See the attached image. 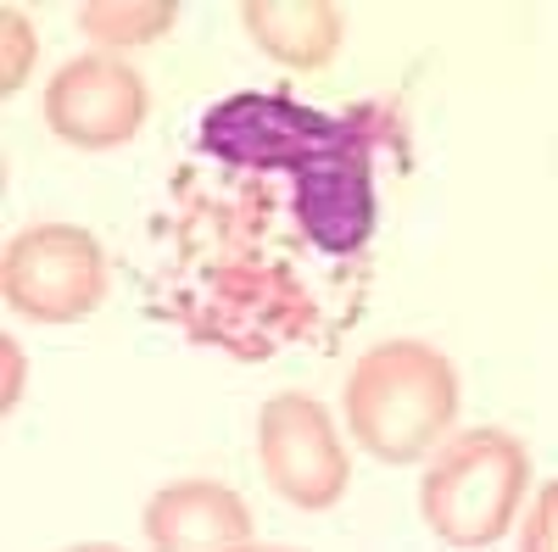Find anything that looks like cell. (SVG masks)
Masks as SVG:
<instances>
[{"instance_id":"obj_4","label":"cell","mask_w":558,"mask_h":552,"mask_svg":"<svg viewBox=\"0 0 558 552\" xmlns=\"http://www.w3.org/2000/svg\"><path fill=\"white\" fill-rule=\"evenodd\" d=\"M7 302L39 324H73L107 291V257L84 229H28L7 246Z\"/></svg>"},{"instance_id":"obj_7","label":"cell","mask_w":558,"mask_h":552,"mask_svg":"<svg viewBox=\"0 0 558 552\" xmlns=\"http://www.w3.org/2000/svg\"><path fill=\"white\" fill-rule=\"evenodd\" d=\"M146 536L157 547H246L252 514L229 486L179 480L146 508Z\"/></svg>"},{"instance_id":"obj_9","label":"cell","mask_w":558,"mask_h":552,"mask_svg":"<svg viewBox=\"0 0 558 552\" xmlns=\"http://www.w3.org/2000/svg\"><path fill=\"white\" fill-rule=\"evenodd\" d=\"M173 23V0H151V7H84V28L101 34V39H118V45H134V39H151Z\"/></svg>"},{"instance_id":"obj_6","label":"cell","mask_w":558,"mask_h":552,"mask_svg":"<svg viewBox=\"0 0 558 552\" xmlns=\"http://www.w3.org/2000/svg\"><path fill=\"white\" fill-rule=\"evenodd\" d=\"M45 118L73 146H123L146 123V78L112 57H78L45 89Z\"/></svg>"},{"instance_id":"obj_8","label":"cell","mask_w":558,"mask_h":552,"mask_svg":"<svg viewBox=\"0 0 558 552\" xmlns=\"http://www.w3.org/2000/svg\"><path fill=\"white\" fill-rule=\"evenodd\" d=\"M246 28L268 57H279L286 68H324L341 39V17L324 0H302V7H274V0H252L246 7Z\"/></svg>"},{"instance_id":"obj_3","label":"cell","mask_w":558,"mask_h":552,"mask_svg":"<svg viewBox=\"0 0 558 552\" xmlns=\"http://www.w3.org/2000/svg\"><path fill=\"white\" fill-rule=\"evenodd\" d=\"M525 491V452L502 430H475L441 452L425 480V519L458 547L497 541Z\"/></svg>"},{"instance_id":"obj_10","label":"cell","mask_w":558,"mask_h":552,"mask_svg":"<svg viewBox=\"0 0 558 552\" xmlns=\"http://www.w3.org/2000/svg\"><path fill=\"white\" fill-rule=\"evenodd\" d=\"M28 78V23L17 17V12H7V89H17Z\"/></svg>"},{"instance_id":"obj_2","label":"cell","mask_w":558,"mask_h":552,"mask_svg":"<svg viewBox=\"0 0 558 552\" xmlns=\"http://www.w3.org/2000/svg\"><path fill=\"white\" fill-rule=\"evenodd\" d=\"M452 413H458V375L441 352L418 341H386L352 368L347 385L352 436L386 464L425 457L452 425Z\"/></svg>"},{"instance_id":"obj_1","label":"cell","mask_w":558,"mask_h":552,"mask_svg":"<svg viewBox=\"0 0 558 552\" xmlns=\"http://www.w3.org/2000/svg\"><path fill=\"white\" fill-rule=\"evenodd\" d=\"M202 146L223 162L291 168L302 179L296 212L313 246L357 252L375 229V196H368V162L357 128L341 118L307 112L286 96H229L202 123Z\"/></svg>"},{"instance_id":"obj_5","label":"cell","mask_w":558,"mask_h":552,"mask_svg":"<svg viewBox=\"0 0 558 552\" xmlns=\"http://www.w3.org/2000/svg\"><path fill=\"white\" fill-rule=\"evenodd\" d=\"M263 475L296 508H330L347 486V452L313 396H274L263 407Z\"/></svg>"}]
</instances>
